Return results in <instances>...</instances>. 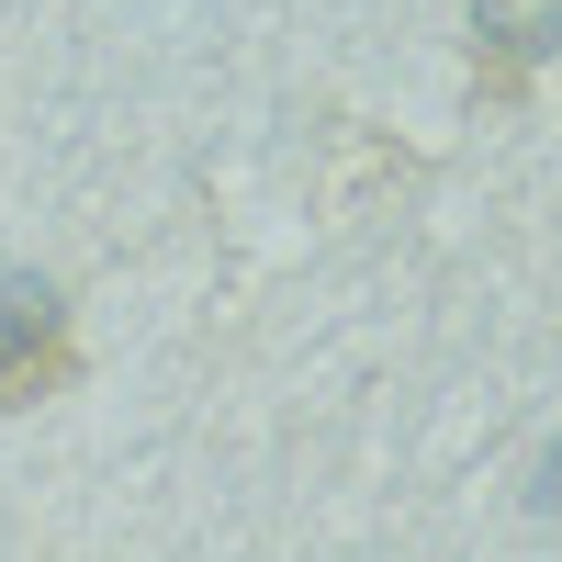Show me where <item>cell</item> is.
I'll return each instance as SVG.
<instances>
[{"label": "cell", "instance_id": "1", "mask_svg": "<svg viewBox=\"0 0 562 562\" xmlns=\"http://www.w3.org/2000/svg\"><path fill=\"white\" fill-rule=\"evenodd\" d=\"M45 383H68V349H57V281L0 259V405H34Z\"/></svg>", "mask_w": 562, "mask_h": 562}, {"label": "cell", "instance_id": "2", "mask_svg": "<svg viewBox=\"0 0 562 562\" xmlns=\"http://www.w3.org/2000/svg\"><path fill=\"white\" fill-rule=\"evenodd\" d=\"M473 34H484V90L518 102V79L562 45V0H473Z\"/></svg>", "mask_w": 562, "mask_h": 562}]
</instances>
